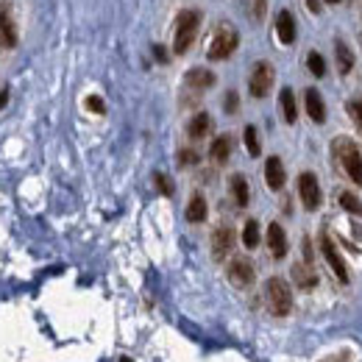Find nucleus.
<instances>
[{"label":"nucleus","instance_id":"f257e3e1","mask_svg":"<svg viewBox=\"0 0 362 362\" xmlns=\"http://www.w3.org/2000/svg\"><path fill=\"white\" fill-rule=\"evenodd\" d=\"M332 156H335V164L340 167V173L346 179H351V184L362 187V150L357 148V143H351L349 137H337L332 143Z\"/></svg>","mask_w":362,"mask_h":362},{"label":"nucleus","instance_id":"f03ea898","mask_svg":"<svg viewBox=\"0 0 362 362\" xmlns=\"http://www.w3.org/2000/svg\"><path fill=\"white\" fill-rule=\"evenodd\" d=\"M198 28H201V11L198 8H187L176 17V28H173V53L176 56H184L190 51V45L198 37Z\"/></svg>","mask_w":362,"mask_h":362},{"label":"nucleus","instance_id":"7ed1b4c3","mask_svg":"<svg viewBox=\"0 0 362 362\" xmlns=\"http://www.w3.org/2000/svg\"><path fill=\"white\" fill-rule=\"evenodd\" d=\"M265 304H268L271 315H276V318H287L292 312V290L285 279L271 276L265 282Z\"/></svg>","mask_w":362,"mask_h":362},{"label":"nucleus","instance_id":"20e7f679","mask_svg":"<svg viewBox=\"0 0 362 362\" xmlns=\"http://www.w3.org/2000/svg\"><path fill=\"white\" fill-rule=\"evenodd\" d=\"M237 45H240L237 28L228 25V22H220L215 28V34H212V39H209V45H207V56L212 62H223V59H228L237 51Z\"/></svg>","mask_w":362,"mask_h":362},{"label":"nucleus","instance_id":"39448f33","mask_svg":"<svg viewBox=\"0 0 362 362\" xmlns=\"http://www.w3.org/2000/svg\"><path fill=\"white\" fill-rule=\"evenodd\" d=\"M318 245H321V254H323L326 265H329V268H332V273L337 276V282H340V285H349V282H351V273H349V265H346V259H343V254H340L337 243L332 240V234H329V231H321Z\"/></svg>","mask_w":362,"mask_h":362},{"label":"nucleus","instance_id":"423d86ee","mask_svg":"<svg viewBox=\"0 0 362 362\" xmlns=\"http://www.w3.org/2000/svg\"><path fill=\"white\" fill-rule=\"evenodd\" d=\"M298 198H301V204H304V209H306V212L321 209V204H323V193H321L318 176H315L312 170H304V173L298 176Z\"/></svg>","mask_w":362,"mask_h":362},{"label":"nucleus","instance_id":"0eeeda50","mask_svg":"<svg viewBox=\"0 0 362 362\" xmlns=\"http://www.w3.org/2000/svg\"><path fill=\"white\" fill-rule=\"evenodd\" d=\"M273 81H276L273 65H271V62H257L251 75H248V92H251V98L262 101V98L273 89Z\"/></svg>","mask_w":362,"mask_h":362},{"label":"nucleus","instance_id":"6e6552de","mask_svg":"<svg viewBox=\"0 0 362 362\" xmlns=\"http://www.w3.org/2000/svg\"><path fill=\"white\" fill-rule=\"evenodd\" d=\"M226 276H228V282L234 287L240 290H248L257 282V271H254V262L248 257H234L228 262V268H226Z\"/></svg>","mask_w":362,"mask_h":362},{"label":"nucleus","instance_id":"1a4fd4ad","mask_svg":"<svg viewBox=\"0 0 362 362\" xmlns=\"http://www.w3.org/2000/svg\"><path fill=\"white\" fill-rule=\"evenodd\" d=\"M234 243H237V234L231 226H217L212 231V259L215 262H226L228 254L234 251Z\"/></svg>","mask_w":362,"mask_h":362},{"label":"nucleus","instance_id":"9d476101","mask_svg":"<svg viewBox=\"0 0 362 362\" xmlns=\"http://www.w3.org/2000/svg\"><path fill=\"white\" fill-rule=\"evenodd\" d=\"M304 109H306V115H309L312 123H318V126L326 123V103H323V98H321V92L315 86H309L304 92Z\"/></svg>","mask_w":362,"mask_h":362},{"label":"nucleus","instance_id":"9b49d317","mask_svg":"<svg viewBox=\"0 0 362 362\" xmlns=\"http://www.w3.org/2000/svg\"><path fill=\"white\" fill-rule=\"evenodd\" d=\"M265 181H268V187H271L273 193L285 190L287 173H285V162H282L279 156H268V162H265Z\"/></svg>","mask_w":362,"mask_h":362},{"label":"nucleus","instance_id":"f8f14e48","mask_svg":"<svg viewBox=\"0 0 362 362\" xmlns=\"http://www.w3.org/2000/svg\"><path fill=\"white\" fill-rule=\"evenodd\" d=\"M268 248H271V257L273 259H285L287 257V231L276 220L268 226Z\"/></svg>","mask_w":362,"mask_h":362},{"label":"nucleus","instance_id":"ddd939ff","mask_svg":"<svg viewBox=\"0 0 362 362\" xmlns=\"http://www.w3.org/2000/svg\"><path fill=\"white\" fill-rule=\"evenodd\" d=\"M276 37H279L282 45H292L295 37H298L295 17H292V11H287V8H282V11L276 14Z\"/></svg>","mask_w":362,"mask_h":362},{"label":"nucleus","instance_id":"4468645a","mask_svg":"<svg viewBox=\"0 0 362 362\" xmlns=\"http://www.w3.org/2000/svg\"><path fill=\"white\" fill-rule=\"evenodd\" d=\"M292 282L298 290H315L318 287V273L312 262H295L292 265Z\"/></svg>","mask_w":362,"mask_h":362},{"label":"nucleus","instance_id":"2eb2a0df","mask_svg":"<svg viewBox=\"0 0 362 362\" xmlns=\"http://www.w3.org/2000/svg\"><path fill=\"white\" fill-rule=\"evenodd\" d=\"M228 193H231V198H234V204H237L240 209H245V207H248V201H251V190H248V179H245L243 173H234V176L228 179Z\"/></svg>","mask_w":362,"mask_h":362},{"label":"nucleus","instance_id":"dca6fc26","mask_svg":"<svg viewBox=\"0 0 362 362\" xmlns=\"http://www.w3.org/2000/svg\"><path fill=\"white\" fill-rule=\"evenodd\" d=\"M209 131H212V117L207 115V112H198L190 123H187V137L190 140H204V137H209Z\"/></svg>","mask_w":362,"mask_h":362},{"label":"nucleus","instance_id":"f3484780","mask_svg":"<svg viewBox=\"0 0 362 362\" xmlns=\"http://www.w3.org/2000/svg\"><path fill=\"white\" fill-rule=\"evenodd\" d=\"M184 84H187L190 89H198V92H204V89H209V86H215V72L207 70V67H193V70L187 72Z\"/></svg>","mask_w":362,"mask_h":362},{"label":"nucleus","instance_id":"a211bd4d","mask_svg":"<svg viewBox=\"0 0 362 362\" xmlns=\"http://www.w3.org/2000/svg\"><path fill=\"white\" fill-rule=\"evenodd\" d=\"M231 148H234V140L228 137V134H220L212 140L209 145V159L215 162V164H226L228 159H231Z\"/></svg>","mask_w":362,"mask_h":362},{"label":"nucleus","instance_id":"6ab92c4d","mask_svg":"<svg viewBox=\"0 0 362 362\" xmlns=\"http://www.w3.org/2000/svg\"><path fill=\"white\" fill-rule=\"evenodd\" d=\"M335 62H337V72L340 75H349L351 67H354V53H351V48L343 39H335Z\"/></svg>","mask_w":362,"mask_h":362},{"label":"nucleus","instance_id":"aec40b11","mask_svg":"<svg viewBox=\"0 0 362 362\" xmlns=\"http://www.w3.org/2000/svg\"><path fill=\"white\" fill-rule=\"evenodd\" d=\"M279 109H282V117H285L287 126H292V123L298 120V106H295V95H292L290 86H285V89L279 92Z\"/></svg>","mask_w":362,"mask_h":362},{"label":"nucleus","instance_id":"412c9836","mask_svg":"<svg viewBox=\"0 0 362 362\" xmlns=\"http://www.w3.org/2000/svg\"><path fill=\"white\" fill-rule=\"evenodd\" d=\"M187 220L190 223H204L207 215H209V207H207V198L201 195V193H195L193 198H190V204H187Z\"/></svg>","mask_w":362,"mask_h":362},{"label":"nucleus","instance_id":"4be33fe9","mask_svg":"<svg viewBox=\"0 0 362 362\" xmlns=\"http://www.w3.org/2000/svg\"><path fill=\"white\" fill-rule=\"evenodd\" d=\"M0 45H3V48H14V45H17L14 20L8 17V11H0Z\"/></svg>","mask_w":362,"mask_h":362},{"label":"nucleus","instance_id":"5701e85b","mask_svg":"<svg viewBox=\"0 0 362 362\" xmlns=\"http://www.w3.org/2000/svg\"><path fill=\"white\" fill-rule=\"evenodd\" d=\"M259 240H262V234H259V223L251 217V220H245V226H243V245L248 248V251H254L257 245H259Z\"/></svg>","mask_w":362,"mask_h":362},{"label":"nucleus","instance_id":"b1692460","mask_svg":"<svg viewBox=\"0 0 362 362\" xmlns=\"http://www.w3.org/2000/svg\"><path fill=\"white\" fill-rule=\"evenodd\" d=\"M337 201H340V207L349 212V215H357L362 217V201L354 195V193H349V190H343L340 195H337Z\"/></svg>","mask_w":362,"mask_h":362},{"label":"nucleus","instance_id":"393cba45","mask_svg":"<svg viewBox=\"0 0 362 362\" xmlns=\"http://www.w3.org/2000/svg\"><path fill=\"white\" fill-rule=\"evenodd\" d=\"M243 140H245V150H248V156H259V153H262V145H259L257 126H245V131H243Z\"/></svg>","mask_w":362,"mask_h":362},{"label":"nucleus","instance_id":"a878e982","mask_svg":"<svg viewBox=\"0 0 362 362\" xmlns=\"http://www.w3.org/2000/svg\"><path fill=\"white\" fill-rule=\"evenodd\" d=\"M306 67H309V72H312L315 78H323V75H326V59H323L318 51H312V53L306 56Z\"/></svg>","mask_w":362,"mask_h":362},{"label":"nucleus","instance_id":"bb28decb","mask_svg":"<svg viewBox=\"0 0 362 362\" xmlns=\"http://www.w3.org/2000/svg\"><path fill=\"white\" fill-rule=\"evenodd\" d=\"M153 184H156V190L164 195V198H173V193H176V187H173V179L170 176H164V173H153Z\"/></svg>","mask_w":362,"mask_h":362},{"label":"nucleus","instance_id":"cd10ccee","mask_svg":"<svg viewBox=\"0 0 362 362\" xmlns=\"http://www.w3.org/2000/svg\"><path fill=\"white\" fill-rule=\"evenodd\" d=\"M176 159H179V167H193V164H198V162H201L198 150H193V148H181Z\"/></svg>","mask_w":362,"mask_h":362},{"label":"nucleus","instance_id":"c85d7f7f","mask_svg":"<svg viewBox=\"0 0 362 362\" xmlns=\"http://www.w3.org/2000/svg\"><path fill=\"white\" fill-rule=\"evenodd\" d=\"M346 112H349V117L354 120V126L360 129V134H362V101H349V103H346Z\"/></svg>","mask_w":362,"mask_h":362},{"label":"nucleus","instance_id":"c756f323","mask_svg":"<svg viewBox=\"0 0 362 362\" xmlns=\"http://www.w3.org/2000/svg\"><path fill=\"white\" fill-rule=\"evenodd\" d=\"M223 109H226V115H234V112L240 109V95H237V92H226Z\"/></svg>","mask_w":362,"mask_h":362},{"label":"nucleus","instance_id":"7c9ffc66","mask_svg":"<svg viewBox=\"0 0 362 362\" xmlns=\"http://www.w3.org/2000/svg\"><path fill=\"white\" fill-rule=\"evenodd\" d=\"M265 11H268V0H251V17H254L257 22L265 17Z\"/></svg>","mask_w":362,"mask_h":362},{"label":"nucleus","instance_id":"2f4dec72","mask_svg":"<svg viewBox=\"0 0 362 362\" xmlns=\"http://www.w3.org/2000/svg\"><path fill=\"white\" fill-rule=\"evenodd\" d=\"M86 109H89V112H98V115L106 112V106H103V101H101L98 95H89V98H86Z\"/></svg>","mask_w":362,"mask_h":362},{"label":"nucleus","instance_id":"473e14b6","mask_svg":"<svg viewBox=\"0 0 362 362\" xmlns=\"http://www.w3.org/2000/svg\"><path fill=\"white\" fill-rule=\"evenodd\" d=\"M153 59H156L159 65H167V59H170V56H167V51H164L162 45H153Z\"/></svg>","mask_w":362,"mask_h":362},{"label":"nucleus","instance_id":"72a5a7b5","mask_svg":"<svg viewBox=\"0 0 362 362\" xmlns=\"http://www.w3.org/2000/svg\"><path fill=\"white\" fill-rule=\"evenodd\" d=\"M306 8L312 11V14H321L323 8H321V0H306Z\"/></svg>","mask_w":362,"mask_h":362},{"label":"nucleus","instance_id":"f704fd0d","mask_svg":"<svg viewBox=\"0 0 362 362\" xmlns=\"http://www.w3.org/2000/svg\"><path fill=\"white\" fill-rule=\"evenodd\" d=\"M8 103V89H0V109Z\"/></svg>","mask_w":362,"mask_h":362},{"label":"nucleus","instance_id":"c9c22d12","mask_svg":"<svg viewBox=\"0 0 362 362\" xmlns=\"http://www.w3.org/2000/svg\"><path fill=\"white\" fill-rule=\"evenodd\" d=\"M326 3H329V6H337V3H340V0H326Z\"/></svg>","mask_w":362,"mask_h":362},{"label":"nucleus","instance_id":"e433bc0d","mask_svg":"<svg viewBox=\"0 0 362 362\" xmlns=\"http://www.w3.org/2000/svg\"><path fill=\"white\" fill-rule=\"evenodd\" d=\"M120 362H131V360H129V357H120Z\"/></svg>","mask_w":362,"mask_h":362}]
</instances>
